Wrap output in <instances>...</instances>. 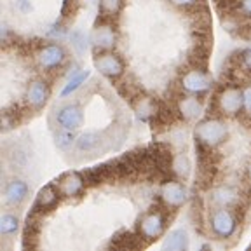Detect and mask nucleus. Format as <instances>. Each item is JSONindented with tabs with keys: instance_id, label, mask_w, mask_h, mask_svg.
I'll list each match as a JSON object with an SVG mask.
<instances>
[{
	"instance_id": "nucleus-19",
	"label": "nucleus",
	"mask_w": 251,
	"mask_h": 251,
	"mask_svg": "<svg viewBox=\"0 0 251 251\" xmlns=\"http://www.w3.org/2000/svg\"><path fill=\"white\" fill-rule=\"evenodd\" d=\"M169 168L175 173V176H178L180 180H187L190 176V171H192V164H190V159H188L185 153H176L169 161Z\"/></svg>"
},
{
	"instance_id": "nucleus-27",
	"label": "nucleus",
	"mask_w": 251,
	"mask_h": 251,
	"mask_svg": "<svg viewBox=\"0 0 251 251\" xmlns=\"http://www.w3.org/2000/svg\"><path fill=\"white\" fill-rule=\"evenodd\" d=\"M175 7H180V9H187V7H192V5H196L197 2H201V0H169Z\"/></svg>"
},
{
	"instance_id": "nucleus-3",
	"label": "nucleus",
	"mask_w": 251,
	"mask_h": 251,
	"mask_svg": "<svg viewBox=\"0 0 251 251\" xmlns=\"http://www.w3.org/2000/svg\"><path fill=\"white\" fill-rule=\"evenodd\" d=\"M209 228L218 239H228L237 230V218H235L232 208L220 206L215 208L209 216Z\"/></svg>"
},
{
	"instance_id": "nucleus-7",
	"label": "nucleus",
	"mask_w": 251,
	"mask_h": 251,
	"mask_svg": "<svg viewBox=\"0 0 251 251\" xmlns=\"http://www.w3.org/2000/svg\"><path fill=\"white\" fill-rule=\"evenodd\" d=\"M180 86L187 94L199 96V94H204L211 87V77L202 68H192V70H187L181 75Z\"/></svg>"
},
{
	"instance_id": "nucleus-22",
	"label": "nucleus",
	"mask_w": 251,
	"mask_h": 251,
	"mask_svg": "<svg viewBox=\"0 0 251 251\" xmlns=\"http://www.w3.org/2000/svg\"><path fill=\"white\" fill-rule=\"evenodd\" d=\"M20 230V218L12 213H4L0 218V234L4 237H11Z\"/></svg>"
},
{
	"instance_id": "nucleus-21",
	"label": "nucleus",
	"mask_w": 251,
	"mask_h": 251,
	"mask_svg": "<svg viewBox=\"0 0 251 251\" xmlns=\"http://www.w3.org/2000/svg\"><path fill=\"white\" fill-rule=\"evenodd\" d=\"M89 75H91V72H89V70H80V72H77V74L72 75V78L67 82V86L63 87V91H61V98H67V96L74 94L77 89H80V86H82V84L86 82Z\"/></svg>"
},
{
	"instance_id": "nucleus-6",
	"label": "nucleus",
	"mask_w": 251,
	"mask_h": 251,
	"mask_svg": "<svg viewBox=\"0 0 251 251\" xmlns=\"http://www.w3.org/2000/svg\"><path fill=\"white\" fill-rule=\"evenodd\" d=\"M159 197L166 208L178 209L188 199V190L180 180H166L159 188Z\"/></svg>"
},
{
	"instance_id": "nucleus-25",
	"label": "nucleus",
	"mask_w": 251,
	"mask_h": 251,
	"mask_svg": "<svg viewBox=\"0 0 251 251\" xmlns=\"http://www.w3.org/2000/svg\"><path fill=\"white\" fill-rule=\"evenodd\" d=\"M72 46H74L78 52L86 51L87 49V39L82 31H74V33H72Z\"/></svg>"
},
{
	"instance_id": "nucleus-1",
	"label": "nucleus",
	"mask_w": 251,
	"mask_h": 251,
	"mask_svg": "<svg viewBox=\"0 0 251 251\" xmlns=\"http://www.w3.org/2000/svg\"><path fill=\"white\" fill-rule=\"evenodd\" d=\"M196 140L206 149H216L228 138V126L220 119H204L196 126Z\"/></svg>"
},
{
	"instance_id": "nucleus-4",
	"label": "nucleus",
	"mask_w": 251,
	"mask_h": 251,
	"mask_svg": "<svg viewBox=\"0 0 251 251\" xmlns=\"http://www.w3.org/2000/svg\"><path fill=\"white\" fill-rule=\"evenodd\" d=\"M164 230H166V216L159 209L147 211L140 218V222H138V235H140V239L147 241V243H152V241L162 237Z\"/></svg>"
},
{
	"instance_id": "nucleus-28",
	"label": "nucleus",
	"mask_w": 251,
	"mask_h": 251,
	"mask_svg": "<svg viewBox=\"0 0 251 251\" xmlns=\"http://www.w3.org/2000/svg\"><path fill=\"white\" fill-rule=\"evenodd\" d=\"M239 11L243 12L246 18H251V0H241V2H239Z\"/></svg>"
},
{
	"instance_id": "nucleus-26",
	"label": "nucleus",
	"mask_w": 251,
	"mask_h": 251,
	"mask_svg": "<svg viewBox=\"0 0 251 251\" xmlns=\"http://www.w3.org/2000/svg\"><path fill=\"white\" fill-rule=\"evenodd\" d=\"M243 94H244V112L251 117V84H248L244 87Z\"/></svg>"
},
{
	"instance_id": "nucleus-8",
	"label": "nucleus",
	"mask_w": 251,
	"mask_h": 251,
	"mask_svg": "<svg viewBox=\"0 0 251 251\" xmlns=\"http://www.w3.org/2000/svg\"><path fill=\"white\" fill-rule=\"evenodd\" d=\"M54 183H56V187H58L61 197H67V199L80 197L84 194V190H86V178L77 171L65 173V175H61Z\"/></svg>"
},
{
	"instance_id": "nucleus-5",
	"label": "nucleus",
	"mask_w": 251,
	"mask_h": 251,
	"mask_svg": "<svg viewBox=\"0 0 251 251\" xmlns=\"http://www.w3.org/2000/svg\"><path fill=\"white\" fill-rule=\"evenodd\" d=\"M93 65L94 68L106 78H119L126 70V65H124V59L114 51H98L94 52V58H93Z\"/></svg>"
},
{
	"instance_id": "nucleus-12",
	"label": "nucleus",
	"mask_w": 251,
	"mask_h": 251,
	"mask_svg": "<svg viewBox=\"0 0 251 251\" xmlns=\"http://www.w3.org/2000/svg\"><path fill=\"white\" fill-rule=\"evenodd\" d=\"M56 121H58L59 127H65V129L77 131L80 126L84 124V110L77 103H70V105H65L58 110L56 114Z\"/></svg>"
},
{
	"instance_id": "nucleus-18",
	"label": "nucleus",
	"mask_w": 251,
	"mask_h": 251,
	"mask_svg": "<svg viewBox=\"0 0 251 251\" xmlns=\"http://www.w3.org/2000/svg\"><path fill=\"white\" fill-rule=\"evenodd\" d=\"M211 201L216 208H220V206L232 208L235 204V201H237V194H235V190L230 187H218L211 192Z\"/></svg>"
},
{
	"instance_id": "nucleus-9",
	"label": "nucleus",
	"mask_w": 251,
	"mask_h": 251,
	"mask_svg": "<svg viewBox=\"0 0 251 251\" xmlns=\"http://www.w3.org/2000/svg\"><path fill=\"white\" fill-rule=\"evenodd\" d=\"M37 65H39L42 70H54L59 68L63 63L67 61V51L63 49V46L59 44H49V46H44L35 56Z\"/></svg>"
},
{
	"instance_id": "nucleus-11",
	"label": "nucleus",
	"mask_w": 251,
	"mask_h": 251,
	"mask_svg": "<svg viewBox=\"0 0 251 251\" xmlns=\"http://www.w3.org/2000/svg\"><path fill=\"white\" fill-rule=\"evenodd\" d=\"M49 96H51V87L42 78L31 80L26 87V93H25V100H26L28 106L35 110L42 108L47 103V100H49Z\"/></svg>"
},
{
	"instance_id": "nucleus-2",
	"label": "nucleus",
	"mask_w": 251,
	"mask_h": 251,
	"mask_svg": "<svg viewBox=\"0 0 251 251\" xmlns=\"http://www.w3.org/2000/svg\"><path fill=\"white\" fill-rule=\"evenodd\" d=\"M216 108L224 117H237L244 110V94L237 86H227L216 96Z\"/></svg>"
},
{
	"instance_id": "nucleus-10",
	"label": "nucleus",
	"mask_w": 251,
	"mask_h": 251,
	"mask_svg": "<svg viewBox=\"0 0 251 251\" xmlns=\"http://www.w3.org/2000/svg\"><path fill=\"white\" fill-rule=\"evenodd\" d=\"M89 42H91V46H93L94 52L112 51L115 42H117V33H115L114 26L110 23H100L91 31Z\"/></svg>"
},
{
	"instance_id": "nucleus-16",
	"label": "nucleus",
	"mask_w": 251,
	"mask_h": 251,
	"mask_svg": "<svg viewBox=\"0 0 251 251\" xmlns=\"http://www.w3.org/2000/svg\"><path fill=\"white\" fill-rule=\"evenodd\" d=\"M5 202L11 204V206H21V204L26 201L28 197V185L26 181L20 180V178H14L5 185Z\"/></svg>"
},
{
	"instance_id": "nucleus-17",
	"label": "nucleus",
	"mask_w": 251,
	"mask_h": 251,
	"mask_svg": "<svg viewBox=\"0 0 251 251\" xmlns=\"http://www.w3.org/2000/svg\"><path fill=\"white\" fill-rule=\"evenodd\" d=\"M188 234L183 228H176V230H171L164 237V243H162V250L169 251H183L188 248Z\"/></svg>"
},
{
	"instance_id": "nucleus-20",
	"label": "nucleus",
	"mask_w": 251,
	"mask_h": 251,
	"mask_svg": "<svg viewBox=\"0 0 251 251\" xmlns=\"http://www.w3.org/2000/svg\"><path fill=\"white\" fill-rule=\"evenodd\" d=\"M101 143V134L98 131H87V133L80 134L75 141L78 152H93L96 147Z\"/></svg>"
},
{
	"instance_id": "nucleus-13",
	"label": "nucleus",
	"mask_w": 251,
	"mask_h": 251,
	"mask_svg": "<svg viewBox=\"0 0 251 251\" xmlns=\"http://www.w3.org/2000/svg\"><path fill=\"white\" fill-rule=\"evenodd\" d=\"M178 114L183 121L187 122H196L197 119L202 115L204 112V105L196 94H187V96H181L178 100Z\"/></svg>"
},
{
	"instance_id": "nucleus-24",
	"label": "nucleus",
	"mask_w": 251,
	"mask_h": 251,
	"mask_svg": "<svg viewBox=\"0 0 251 251\" xmlns=\"http://www.w3.org/2000/svg\"><path fill=\"white\" fill-rule=\"evenodd\" d=\"M75 141H77V138H75V131H72V129H65V127H61V129L54 134L56 147H58V149H61V150L70 149Z\"/></svg>"
},
{
	"instance_id": "nucleus-30",
	"label": "nucleus",
	"mask_w": 251,
	"mask_h": 251,
	"mask_svg": "<svg viewBox=\"0 0 251 251\" xmlns=\"http://www.w3.org/2000/svg\"><path fill=\"white\" fill-rule=\"evenodd\" d=\"M246 176H248V181L251 183V161L248 162V166H246Z\"/></svg>"
},
{
	"instance_id": "nucleus-15",
	"label": "nucleus",
	"mask_w": 251,
	"mask_h": 251,
	"mask_svg": "<svg viewBox=\"0 0 251 251\" xmlns=\"http://www.w3.org/2000/svg\"><path fill=\"white\" fill-rule=\"evenodd\" d=\"M133 110L140 121L147 122L159 114V103L152 96H138L133 101Z\"/></svg>"
},
{
	"instance_id": "nucleus-29",
	"label": "nucleus",
	"mask_w": 251,
	"mask_h": 251,
	"mask_svg": "<svg viewBox=\"0 0 251 251\" xmlns=\"http://www.w3.org/2000/svg\"><path fill=\"white\" fill-rule=\"evenodd\" d=\"M241 59H243V65L248 68V70H251V47H248V49H244L243 54H241Z\"/></svg>"
},
{
	"instance_id": "nucleus-14",
	"label": "nucleus",
	"mask_w": 251,
	"mask_h": 251,
	"mask_svg": "<svg viewBox=\"0 0 251 251\" xmlns=\"http://www.w3.org/2000/svg\"><path fill=\"white\" fill-rule=\"evenodd\" d=\"M59 197H61V194H59L58 187H56V183H51V185H46V187H42L39 190V194H37L35 197V202H33V211H44V209H52L58 204Z\"/></svg>"
},
{
	"instance_id": "nucleus-23",
	"label": "nucleus",
	"mask_w": 251,
	"mask_h": 251,
	"mask_svg": "<svg viewBox=\"0 0 251 251\" xmlns=\"http://www.w3.org/2000/svg\"><path fill=\"white\" fill-rule=\"evenodd\" d=\"M124 0H100V12L103 18H115L121 14Z\"/></svg>"
}]
</instances>
